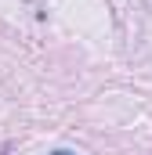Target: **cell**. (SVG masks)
I'll list each match as a JSON object with an SVG mask.
<instances>
[{
  "instance_id": "obj_1",
  "label": "cell",
  "mask_w": 152,
  "mask_h": 155,
  "mask_svg": "<svg viewBox=\"0 0 152 155\" xmlns=\"http://www.w3.org/2000/svg\"><path fill=\"white\" fill-rule=\"evenodd\" d=\"M51 155H73V152H65V148H58V152H51Z\"/></svg>"
}]
</instances>
